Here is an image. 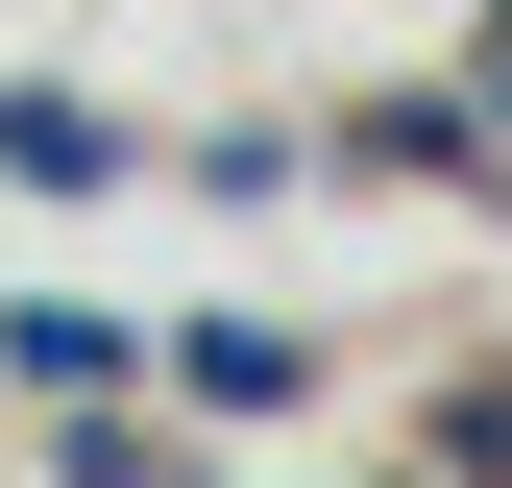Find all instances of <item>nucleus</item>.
Listing matches in <instances>:
<instances>
[{
    "label": "nucleus",
    "mask_w": 512,
    "mask_h": 488,
    "mask_svg": "<svg viewBox=\"0 0 512 488\" xmlns=\"http://www.w3.org/2000/svg\"><path fill=\"white\" fill-rule=\"evenodd\" d=\"M0 366H25V391H122V318H74V293H25V318H0Z\"/></svg>",
    "instance_id": "3"
},
{
    "label": "nucleus",
    "mask_w": 512,
    "mask_h": 488,
    "mask_svg": "<svg viewBox=\"0 0 512 488\" xmlns=\"http://www.w3.org/2000/svg\"><path fill=\"white\" fill-rule=\"evenodd\" d=\"M171 391H196V415H293L317 342H293V318H196V342H171Z\"/></svg>",
    "instance_id": "1"
},
{
    "label": "nucleus",
    "mask_w": 512,
    "mask_h": 488,
    "mask_svg": "<svg viewBox=\"0 0 512 488\" xmlns=\"http://www.w3.org/2000/svg\"><path fill=\"white\" fill-rule=\"evenodd\" d=\"M0 171H25V196H98L122 122H98V98H0Z\"/></svg>",
    "instance_id": "2"
}]
</instances>
